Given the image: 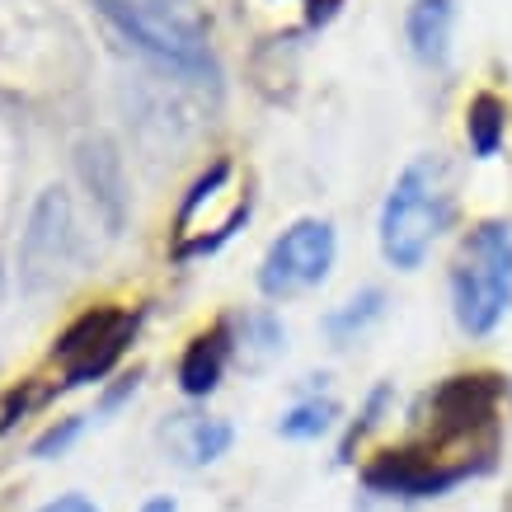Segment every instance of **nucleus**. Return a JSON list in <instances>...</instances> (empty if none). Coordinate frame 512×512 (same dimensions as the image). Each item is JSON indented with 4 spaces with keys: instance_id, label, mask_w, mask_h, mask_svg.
Instances as JSON below:
<instances>
[{
    "instance_id": "f257e3e1",
    "label": "nucleus",
    "mask_w": 512,
    "mask_h": 512,
    "mask_svg": "<svg viewBox=\"0 0 512 512\" xmlns=\"http://www.w3.org/2000/svg\"><path fill=\"white\" fill-rule=\"evenodd\" d=\"M447 226H451L447 160L437 156L409 160L400 179H395V188L386 193V207H381V254L400 273H414Z\"/></svg>"
},
{
    "instance_id": "f03ea898",
    "label": "nucleus",
    "mask_w": 512,
    "mask_h": 512,
    "mask_svg": "<svg viewBox=\"0 0 512 512\" xmlns=\"http://www.w3.org/2000/svg\"><path fill=\"white\" fill-rule=\"evenodd\" d=\"M99 15L132 47L170 71L202 76L212 71V19L202 0H94Z\"/></svg>"
},
{
    "instance_id": "7ed1b4c3",
    "label": "nucleus",
    "mask_w": 512,
    "mask_h": 512,
    "mask_svg": "<svg viewBox=\"0 0 512 512\" xmlns=\"http://www.w3.org/2000/svg\"><path fill=\"white\" fill-rule=\"evenodd\" d=\"M451 311L470 339H484L512 311V221H480L451 268Z\"/></svg>"
},
{
    "instance_id": "20e7f679",
    "label": "nucleus",
    "mask_w": 512,
    "mask_h": 512,
    "mask_svg": "<svg viewBox=\"0 0 512 512\" xmlns=\"http://www.w3.org/2000/svg\"><path fill=\"white\" fill-rule=\"evenodd\" d=\"M132 334H137V311H118V306H94L80 320H71L52 348V362L62 367V390L104 381L127 353Z\"/></svg>"
},
{
    "instance_id": "39448f33",
    "label": "nucleus",
    "mask_w": 512,
    "mask_h": 512,
    "mask_svg": "<svg viewBox=\"0 0 512 512\" xmlns=\"http://www.w3.org/2000/svg\"><path fill=\"white\" fill-rule=\"evenodd\" d=\"M334 254H339V240H334V226L329 221H296L268 245L264 264H259V292L273 296V301H287V296H301L320 287L334 268Z\"/></svg>"
},
{
    "instance_id": "423d86ee",
    "label": "nucleus",
    "mask_w": 512,
    "mask_h": 512,
    "mask_svg": "<svg viewBox=\"0 0 512 512\" xmlns=\"http://www.w3.org/2000/svg\"><path fill=\"white\" fill-rule=\"evenodd\" d=\"M76 264V221H71V198L66 188H47L33 202L29 231L19 240V273L29 292H43L47 282H57L66 268Z\"/></svg>"
},
{
    "instance_id": "0eeeda50",
    "label": "nucleus",
    "mask_w": 512,
    "mask_h": 512,
    "mask_svg": "<svg viewBox=\"0 0 512 512\" xmlns=\"http://www.w3.org/2000/svg\"><path fill=\"white\" fill-rule=\"evenodd\" d=\"M231 353H235V339H231V325H226V320H217L212 329L193 334L184 357H179V390H184L188 400H207V395L221 386Z\"/></svg>"
},
{
    "instance_id": "6e6552de",
    "label": "nucleus",
    "mask_w": 512,
    "mask_h": 512,
    "mask_svg": "<svg viewBox=\"0 0 512 512\" xmlns=\"http://www.w3.org/2000/svg\"><path fill=\"white\" fill-rule=\"evenodd\" d=\"M451 24H456V5L451 0H414L409 10V47L414 57L428 66H442L451 52Z\"/></svg>"
},
{
    "instance_id": "1a4fd4ad",
    "label": "nucleus",
    "mask_w": 512,
    "mask_h": 512,
    "mask_svg": "<svg viewBox=\"0 0 512 512\" xmlns=\"http://www.w3.org/2000/svg\"><path fill=\"white\" fill-rule=\"evenodd\" d=\"M381 315H386V292H381V287H362V292L348 296L334 315H325V334L334 339V348H348V343H353L362 329H372Z\"/></svg>"
},
{
    "instance_id": "9d476101",
    "label": "nucleus",
    "mask_w": 512,
    "mask_h": 512,
    "mask_svg": "<svg viewBox=\"0 0 512 512\" xmlns=\"http://www.w3.org/2000/svg\"><path fill=\"white\" fill-rule=\"evenodd\" d=\"M466 137H470V151L480 160L498 156V146L508 137V109H503V99H494V94H475V99H470Z\"/></svg>"
},
{
    "instance_id": "9b49d317",
    "label": "nucleus",
    "mask_w": 512,
    "mask_h": 512,
    "mask_svg": "<svg viewBox=\"0 0 512 512\" xmlns=\"http://www.w3.org/2000/svg\"><path fill=\"white\" fill-rule=\"evenodd\" d=\"M334 419H339V404L311 395V400H296L292 409L282 414V419H278V433L292 437V442H311V437H325L329 428H334Z\"/></svg>"
},
{
    "instance_id": "f8f14e48",
    "label": "nucleus",
    "mask_w": 512,
    "mask_h": 512,
    "mask_svg": "<svg viewBox=\"0 0 512 512\" xmlns=\"http://www.w3.org/2000/svg\"><path fill=\"white\" fill-rule=\"evenodd\" d=\"M231 423L226 419H193L188 423V437H184V456L188 466H212L231 451Z\"/></svg>"
},
{
    "instance_id": "ddd939ff",
    "label": "nucleus",
    "mask_w": 512,
    "mask_h": 512,
    "mask_svg": "<svg viewBox=\"0 0 512 512\" xmlns=\"http://www.w3.org/2000/svg\"><path fill=\"white\" fill-rule=\"evenodd\" d=\"M249 329V348H254V362H268V357L282 348V325L273 320V315H254V320H245Z\"/></svg>"
},
{
    "instance_id": "4468645a",
    "label": "nucleus",
    "mask_w": 512,
    "mask_h": 512,
    "mask_svg": "<svg viewBox=\"0 0 512 512\" xmlns=\"http://www.w3.org/2000/svg\"><path fill=\"white\" fill-rule=\"evenodd\" d=\"M80 433H85V414L66 419L62 428H47V433L38 437V442H33V456H38V461H52V456H62V451L71 447V442H76Z\"/></svg>"
},
{
    "instance_id": "2eb2a0df",
    "label": "nucleus",
    "mask_w": 512,
    "mask_h": 512,
    "mask_svg": "<svg viewBox=\"0 0 512 512\" xmlns=\"http://www.w3.org/2000/svg\"><path fill=\"white\" fill-rule=\"evenodd\" d=\"M38 512H99V508H94L85 494H62V498H52V503L38 508Z\"/></svg>"
},
{
    "instance_id": "dca6fc26",
    "label": "nucleus",
    "mask_w": 512,
    "mask_h": 512,
    "mask_svg": "<svg viewBox=\"0 0 512 512\" xmlns=\"http://www.w3.org/2000/svg\"><path fill=\"white\" fill-rule=\"evenodd\" d=\"M141 512H179L174 498H151V503H141Z\"/></svg>"
}]
</instances>
